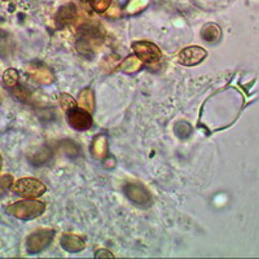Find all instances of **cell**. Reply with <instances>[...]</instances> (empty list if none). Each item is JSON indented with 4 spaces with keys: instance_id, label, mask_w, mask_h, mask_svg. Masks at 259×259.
<instances>
[{
    "instance_id": "1",
    "label": "cell",
    "mask_w": 259,
    "mask_h": 259,
    "mask_svg": "<svg viewBox=\"0 0 259 259\" xmlns=\"http://www.w3.org/2000/svg\"><path fill=\"white\" fill-rule=\"evenodd\" d=\"M6 211L11 217L21 219V221H30L40 217L46 211V203L35 198H25V200L17 201L7 206Z\"/></svg>"
},
{
    "instance_id": "2",
    "label": "cell",
    "mask_w": 259,
    "mask_h": 259,
    "mask_svg": "<svg viewBox=\"0 0 259 259\" xmlns=\"http://www.w3.org/2000/svg\"><path fill=\"white\" fill-rule=\"evenodd\" d=\"M13 192L24 198H38L45 194L47 187L35 178H22L13 183Z\"/></svg>"
},
{
    "instance_id": "3",
    "label": "cell",
    "mask_w": 259,
    "mask_h": 259,
    "mask_svg": "<svg viewBox=\"0 0 259 259\" xmlns=\"http://www.w3.org/2000/svg\"><path fill=\"white\" fill-rule=\"evenodd\" d=\"M55 231L40 230L31 233L26 239V250L29 254H38L52 242Z\"/></svg>"
},
{
    "instance_id": "4",
    "label": "cell",
    "mask_w": 259,
    "mask_h": 259,
    "mask_svg": "<svg viewBox=\"0 0 259 259\" xmlns=\"http://www.w3.org/2000/svg\"><path fill=\"white\" fill-rule=\"evenodd\" d=\"M103 41V35H101L96 26L87 27L83 30L77 41V48L83 55H91L94 52V47L99 46Z\"/></svg>"
},
{
    "instance_id": "5",
    "label": "cell",
    "mask_w": 259,
    "mask_h": 259,
    "mask_svg": "<svg viewBox=\"0 0 259 259\" xmlns=\"http://www.w3.org/2000/svg\"><path fill=\"white\" fill-rule=\"evenodd\" d=\"M124 193L131 202L139 206L147 207L152 205V196L140 183H127L124 186Z\"/></svg>"
},
{
    "instance_id": "6",
    "label": "cell",
    "mask_w": 259,
    "mask_h": 259,
    "mask_svg": "<svg viewBox=\"0 0 259 259\" xmlns=\"http://www.w3.org/2000/svg\"><path fill=\"white\" fill-rule=\"evenodd\" d=\"M136 56L145 64H154L161 59L162 53L156 45L147 40L135 41L133 45Z\"/></svg>"
},
{
    "instance_id": "7",
    "label": "cell",
    "mask_w": 259,
    "mask_h": 259,
    "mask_svg": "<svg viewBox=\"0 0 259 259\" xmlns=\"http://www.w3.org/2000/svg\"><path fill=\"white\" fill-rule=\"evenodd\" d=\"M68 113V122L73 128L78 130V131H87L92 127V117L90 112H87L83 108H73Z\"/></svg>"
},
{
    "instance_id": "8",
    "label": "cell",
    "mask_w": 259,
    "mask_h": 259,
    "mask_svg": "<svg viewBox=\"0 0 259 259\" xmlns=\"http://www.w3.org/2000/svg\"><path fill=\"white\" fill-rule=\"evenodd\" d=\"M207 56V52L202 47L198 46H191L187 47L179 53V62L186 66H194L200 64Z\"/></svg>"
},
{
    "instance_id": "9",
    "label": "cell",
    "mask_w": 259,
    "mask_h": 259,
    "mask_svg": "<svg viewBox=\"0 0 259 259\" xmlns=\"http://www.w3.org/2000/svg\"><path fill=\"white\" fill-rule=\"evenodd\" d=\"M27 74L32 80H35L39 84H51L55 82V75H53L52 70L48 69L47 66L40 64H30L26 68Z\"/></svg>"
},
{
    "instance_id": "10",
    "label": "cell",
    "mask_w": 259,
    "mask_h": 259,
    "mask_svg": "<svg viewBox=\"0 0 259 259\" xmlns=\"http://www.w3.org/2000/svg\"><path fill=\"white\" fill-rule=\"evenodd\" d=\"M61 246L69 253H78L85 247V242L82 237L73 233H66L61 237Z\"/></svg>"
},
{
    "instance_id": "11",
    "label": "cell",
    "mask_w": 259,
    "mask_h": 259,
    "mask_svg": "<svg viewBox=\"0 0 259 259\" xmlns=\"http://www.w3.org/2000/svg\"><path fill=\"white\" fill-rule=\"evenodd\" d=\"M75 17H77V11L73 4H69L60 9L56 16V22L59 26H68V25L73 24Z\"/></svg>"
},
{
    "instance_id": "12",
    "label": "cell",
    "mask_w": 259,
    "mask_h": 259,
    "mask_svg": "<svg viewBox=\"0 0 259 259\" xmlns=\"http://www.w3.org/2000/svg\"><path fill=\"white\" fill-rule=\"evenodd\" d=\"M78 105L87 112H94L95 109V95L91 89H84L80 91L79 96H78Z\"/></svg>"
},
{
    "instance_id": "13",
    "label": "cell",
    "mask_w": 259,
    "mask_h": 259,
    "mask_svg": "<svg viewBox=\"0 0 259 259\" xmlns=\"http://www.w3.org/2000/svg\"><path fill=\"white\" fill-rule=\"evenodd\" d=\"M92 154L97 159H105L108 154V142L105 136H97L95 138L94 144H92Z\"/></svg>"
},
{
    "instance_id": "14",
    "label": "cell",
    "mask_w": 259,
    "mask_h": 259,
    "mask_svg": "<svg viewBox=\"0 0 259 259\" xmlns=\"http://www.w3.org/2000/svg\"><path fill=\"white\" fill-rule=\"evenodd\" d=\"M143 66V61L139 59L138 56H128L127 59H124L123 61L121 62V65L118 66L119 70H122L123 73L127 74H133L136 73L138 70H140Z\"/></svg>"
},
{
    "instance_id": "15",
    "label": "cell",
    "mask_w": 259,
    "mask_h": 259,
    "mask_svg": "<svg viewBox=\"0 0 259 259\" xmlns=\"http://www.w3.org/2000/svg\"><path fill=\"white\" fill-rule=\"evenodd\" d=\"M221 29L215 24H207L206 26H203V29L201 30V36L207 43H215L221 38Z\"/></svg>"
},
{
    "instance_id": "16",
    "label": "cell",
    "mask_w": 259,
    "mask_h": 259,
    "mask_svg": "<svg viewBox=\"0 0 259 259\" xmlns=\"http://www.w3.org/2000/svg\"><path fill=\"white\" fill-rule=\"evenodd\" d=\"M18 79H20V75H18V71L16 69L11 68L4 71L3 83L8 89H15L16 85L18 84Z\"/></svg>"
},
{
    "instance_id": "17",
    "label": "cell",
    "mask_w": 259,
    "mask_h": 259,
    "mask_svg": "<svg viewBox=\"0 0 259 259\" xmlns=\"http://www.w3.org/2000/svg\"><path fill=\"white\" fill-rule=\"evenodd\" d=\"M77 104H78L77 101L74 100L70 95H68V94L60 95V105H61V108L65 110V112H69L70 109L75 108V106H77Z\"/></svg>"
},
{
    "instance_id": "18",
    "label": "cell",
    "mask_w": 259,
    "mask_h": 259,
    "mask_svg": "<svg viewBox=\"0 0 259 259\" xmlns=\"http://www.w3.org/2000/svg\"><path fill=\"white\" fill-rule=\"evenodd\" d=\"M148 3H149V0H131V3L128 4L126 11L130 15H135V13L140 12L142 9H144Z\"/></svg>"
},
{
    "instance_id": "19",
    "label": "cell",
    "mask_w": 259,
    "mask_h": 259,
    "mask_svg": "<svg viewBox=\"0 0 259 259\" xmlns=\"http://www.w3.org/2000/svg\"><path fill=\"white\" fill-rule=\"evenodd\" d=\"M13 177L9 174H4L0 177V196H3L11 187L13 186Z\"/></svg>"
},
{
    "instance_id": "20",
    "label": "cell",
    "mask_w": 259,
    "mask_h": 259,
    "mask_svg": "<svg viewBox=\"0 0 259 259\" xmlns=\"http://www.w3.org/2000/svg\"><path fill=\"white\" fill-rule=\"evenodd\" d=\"M175 133H177V135L179 136L180 139H186L191 135L192 128L188 123H186V122H179V123H177V126H175Z\"/></svg>"
},
{
    "instance_id": "21",
    "label": "cell",
    "mask_w": 259,
    "mask_h": 259,
    "mask_svg": "<svg viewBox=\"0 0 259 259\" xmlns=\"http://www.w3.org/2000/svg\"><path fill=\"white\" fill-rule=\"evenodd\" d=\"M90 3H91L92 8H94L96 12L101 13L105 12L106 9L109 8L112 0H90Z\"/></svg>"
},
{
    "instance_id": "22",
    "label": "cell",
    "mask_w": 259,
    "mask_h": 259,
    "mask_svg": "<svg viewBox=\"0 0 259 259\" xmlns=\"http://www.w3.org/2000/svg\"><path fill=\"white\" fill-rule=\"evenodd\" d=\"M13 90V94H15V96L17 97V99H20V100L22 101H27L31 97V94H30V91H27V89H25V87H22V85H16L15 89Z\"/></svg>"
},
{
    "instance_id": "23",
    "label": "cell",
    "mask_w": 259,
    "mask_h": 259,
    "mask_svg": "<svg viewBox=\"0 0 259 259\" xmlns=\"http://www.w3.org/2000/svg\"><path fill=\"white\" fill-rule=\"evenodd\" d=\"M62 147H64V152L68 156L70 157H77L79 154V148H78L77 144H74L73 142H65L62 143Z\"/></svg>"
},
{
    "instance_id": "24",
    "label": "cell",
    "mask_w": 259,
    "mask_h": 259,
    "mask_svg": "<svg viewBox=\"0 0 259 259\" xmlns=\"http://www.w3.org/2000/svg\"><path fill=\"white\" fill-rule=\"evenodd\" d=\"M96 256H97V258H101V256H108V258H113V254L110 253V251L103 250V249H101V250L97 251Z\"/></svg>"
},
{
    "instance_id": "25",
    "label": "cell",
    "mask_w": 259,
    "mask_h": 259,
    "mask_svg": "<svg viewBox=\"0 0 259 259\" xmlns=\"http://www.w3.org/2000/svg\"><path fill=\"white\" fill-rule=\"evenodd\" d=\"M2 166H3V159H2V156H0V170H2Z\"/></svg>"
},
{
    "instance_id": "26",
    "label": "cell",
    "mask_w": 259,
    "mask_h": 259,
    "mask_svg": "<svg viewBox=\"0 0 259 259\" xmlns=\"http://www.w3.org/2000/svg\"><path fill=\"white\" fill-rule=\"evenodd\" d=\"M0 2H8V0H0Z\"/></svg>"
}]
</instances>
